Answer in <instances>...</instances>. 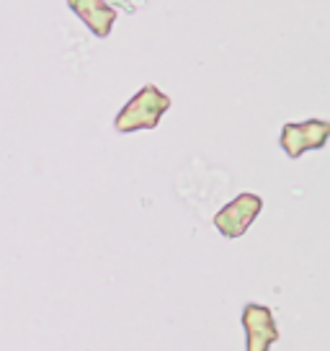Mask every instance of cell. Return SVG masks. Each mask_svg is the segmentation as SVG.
<instances>
[{"label": "cell", "mask_w": 330, "mask_h": 351, "mask_svg": "<svg viewBox=\"0 0 330 351\" xmlns=\"http://www.w3.org/2000/svg\"><path fill=\"white\" fill-rule=\"evenodd\" d=\"M168 109H170V96L163 93L153 83H147L116 114L114 130L119 132V134H132V132H140V130H155Z\"/></svg>", "instance_id": "obj_1"}, {"label": "cell", "mask_w": 330, "mask_h": 351, "mask_svg": "<svg viewBox=\"0 0 330 351\" xmlns=\"http://www.w3.org/2000/svg\"><path fill=\"white\" fill-rule=\"evenodd\" d=\"M261 209H264V199L258 197V194H251V191H242L238 197L227 202L225 207L214 215V228L220 230L222 238H230V241H238L242 238L248 228L255 222V217L261 215Z\"/></svg>", "instance_id": "obj_2"}, {"label": "cell", "mask_w": 330, "mask_h": 351, "mask_svg": "<svg viewBox=\"0 0 330 351\" xmlns=\"http://www.w3.org/2000/svg\"><path fill=\"white\" fill-rule=\"evenodd\" d=\"M330 140V121L325 119H307V121H286L281 127L279 145L289 160H297L307 150H322Z\"/></svg>", "instance_id": "obj_3"}, {"label": "cell", "mask_w": 330, "mask_h": 351, "mask_svg": "<svg viewBox=\"0 0 330 351\" xmlns=\"http://www.w3.org/2000/svg\"><path fill=\"white\" fill-rule=\"evenodd\" d=\"M242 328H245V351H268L279 341L274 310L258 302L242 307Z\"/></svg>", "instance_id": "obj_4"}, {"label": "cell", "mask_w": 330, "mask_h": 351, "mask_svg": "<svg viewBox=\"0 0 330 351\" xmlns=\"http://www.w3.org/2000/svg\"><path fill=\"white\" fill-rule=\"evenodd\" d=\"M67 8L75 13L80 21L90 29L93 36L106 39L116 23V8H111L106 0H67Z\"/></svg>", "instance_id": "obj_5"}]
</instances>
